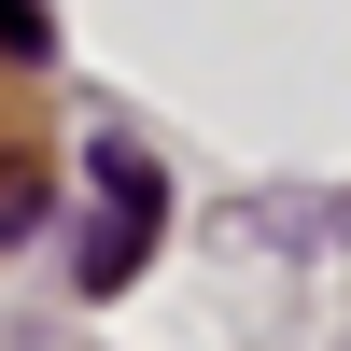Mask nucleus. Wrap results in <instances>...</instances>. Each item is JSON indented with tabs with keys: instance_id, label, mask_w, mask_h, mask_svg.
<instances>
[{
	"instance_id": "obj_2",
	"label": "nucleus",
	"mask_w": 351,
	"mask_h": 351,
	"mask_svg": "<svg viewBox=\"0 0 351 351\" xmlns=\"http://www.w3.org/2000/svg\"><path fill=\"white\" fill-rule=\"evenodd\" d=\"M56 28H43V0H0V56H43Z\"/></svg>"
},
{
	"instance_id": "obj_1",
	"label": "nucleus",
	"mask_w": 351,
	"mask_h": 351,
	"mask_svg": "<svg viewBox=\"0 0 351 351\" xmlns=\"http://www.w3.org/2000/svg\"><path fill=\"white\" fill-rule=\"evenodd\" d=\"M84 183H99V239L71 253V281H84V295H127L141 253H155V225H169V183H155L141 141H84Z\"/></svg>"
}]
</instances>
